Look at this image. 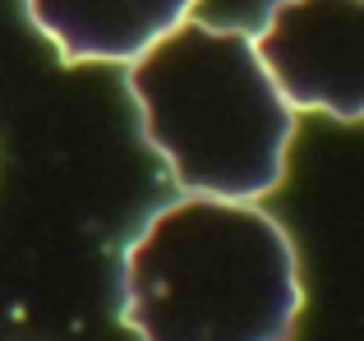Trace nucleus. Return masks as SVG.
<instances>
[{"label": "nucleus", "mask_w": 364, "mask_h": 341, "mask_svg": "<svg viewBox=\"0 0 364 341\" xmlns=\"http://www.w3.org/2000/svg\"><path fill=\"white\" fill-rule=\"evenodd\" d=\"M23 9L60 65H129L194 18L198 0H23Z\"/></svg>", "instance_id": "4"}, {"label": "nucleus", "mask_w": 364, "mask_h": 341, "mask_svg": "<svg viewBox=\"0 0 364 341\" xmlns=\"http://www.w3.org/2000/svg\"><path fill=\"white\" fill-rule=\"evenodd\" d=\"M120 323L139 341H291L300 259L249 198L185 194L124 244Z\"/></svg>", "instance_id": "1"}, {"label": "nucleus", "mask_w": 364, "mask_h": 341, "mask_svg": "<svg viewBox=\"0 0 364 341\" xmlns=\"http://www.w3.org/2000/svg\"><path fill=\"white\" fill-rule=\"evenodd\" d=\"M254 46L295 111L364 120V0H277Z\"/></svg>", "instance_id": "3"}, {"label": "nucleus", "mask_w": 364, "mask_h": 341, "mask_svg": "<svg viewBox=\"0 0 364 341\" xmlns=\"http://www.w3.org/2000/svg\"><path fill=\"white\" fill-rule=\"evenodd\" d=\"M148 148L185 194L258 203L286 180L295 107L245 28L185 18L124 70Z\"/></svg>", "instance_id": "2"}]
</instances>
